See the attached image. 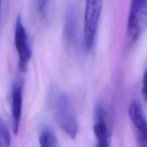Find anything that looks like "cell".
<instances>
[{"mask_svg": "<svg viewBox=\"0 0 147 147\" xmlns=\"http://www.w3.org/2000/svg\"><path fill=\"white\" fill-rule=\"evenodd\" d=\"M49 104L55 120L63 131L75 139L78 134V122L70 100L62 90L55 88L49 94Z\"/></svg>", "mask_w": 147, "mask_h": 147, "instance_id": "obj_1", "label": "cell"}, {"mask_svg": "<svg viewBox=\"0 0 147 147\" xmlns=\"http://www.w3.org/2000/svg\"><path fill=\"white\" fill-rule=\"evenodd\" d=\"M147 30V0H131L127 22V34L135 42Z\"/></svg>", "mask_w": 147, "mask_h": 147, "instance_id": "obj_2", "label": "cell"}, {"mask_svg": "<svg viewBox=\"0 0 147 147\" xmlns=\"http://www.w3.org/2000/svg\"><path fill=\"white\" fill-rule=\"evenodd\" d=\"M101 10L102 0H86L83 34L85 47L88 51L93 49L95 44Z\"/></svg>", "mask_w": 147, "mask_h": 147, "instance_id": "obj_3", "label": "cell"}, {"mask_svg": "<svg viewBox=\"0 0 147 147\" xmlns=\"http://www.w3.org/2000/svg\"><path fill=\"white\" fill-rule=\"evenodd\" d=\"M14 46L18 54L19 68L26 71L27 64L32 56V50L29 43L28 36L20 15L17 17L14 28Z\"/></svg>", "mask_w": 147, "mask_h": 147, "instance_id": "obj_4", "label": "cell"}, {"mask_svg": "<svg viewBox=\"0 0 147 147\" xmlns=\"http://www.w3.org/2000/svg\"><path fill=\"white\" fill-rule=\"evenodd\" d=\"M106 111L103 104L98 103L95 109L93 133L97 140V146L108 147L111 144V134L108 126Z\"/></svg>", "mask_w": 147, "mask_h": 147, "instance_id": "obj_5", "label": "cell"}, {"mask_svg": "<svg viewBox=\"0 0 147 147\" xmlns=\"http://www.w3.org/2000/svg\"><path fill=\"white\" fill-rule=\"evenodd\" d=\"M129 116L136 129L139 146L147 147V120L142 106L136 100L129 105Z\"/></svg>", "mask_w": 147, "mask_h": 147, "instance_id": "obj_6", "label": "cell"}, {"mask_svg": "<svg viewBox=\"0 0 147 147\" xmlns=\"http://www.w3.org/2000/svg\"><path fill=\"white\" fill-rule=\"evenodd\" d=\"M11 100L12 129L14 134L17 135L18 134L20 130L22 111V88L18 82L14 83L12 86Z\"/></svg>", "mask_w": 147, "mask_h": 147, "instance_id": "obj_7", "label": "cell"}, {"mask_svg": "<svg viewBox=\"0 0 147 147\" xmlns=\"http://www.w3.org/2000/svg\"><path fill=\"white\" fill-rule=\"evenodd\" d=\"M76 10L73 3L68 4L66 10L65 17L63 33L65 40L68 42L74 41L76 35V28H77V21H76Z\"/></svg>", "mask_w": 147, "mask_h": 147, "instance_id": "obj_8", "label": "cell"}, {"mask_svg": "<svg viewBox=\"0 0 147 147\" xmlns=\"http://www.w3.org/2000/svg\"><path fill=\"white\" fill-rule=\"evenodd\" d=\"M39 142L42 147H55L58 146V141L51 129L45 128L41 131L39 136Z\"/></svg>", "mask_w": 147, "mask_h": 147, "instance_id": "obj_9", "label": "cell"}, {"mask_svg": "<svg viewBox=\"0 0 147 147\" xmlns=\"http://www.w3.org/2000/svg\"><path fill=\"white\" fill-rule=\"evenodd\" d=\"M10 145V134L9 129L4 121L0 122V146L5 147Z\"/></svg>", "mask_w": 147, "mask_h": 147, "instance_id": "obj_10", "label": "cell"}, {"mask_svg": "<svg viewBox=\"0 0 147 147\" xmlns=\"http://www.w3.org/2000/svg\"><path fill=\"white\" fill-rule=\"evenodd\" d=\"M48 1L49 0H35L37 10L39 12V14H41V16L45 15Z\"/></svg>", "mask_w": 147, "mask_h": 147, "instance_id": "obj_11", "label": "cell"}, {"mask_svg": "<svg viewBox=\"0 0 147 147\" xmlns=\"http://www.w3.org/2000/svg\"><path fill=\"white\" fill-rule=\"evenodd\" d=\"M142 94L144 100L147 103V68L144 73L143 80H142Z\"/></svg>", "mask_w": 147, "mask_h": 147, "instance_id": "obj_12", "label": "cell"}]
</instances>
